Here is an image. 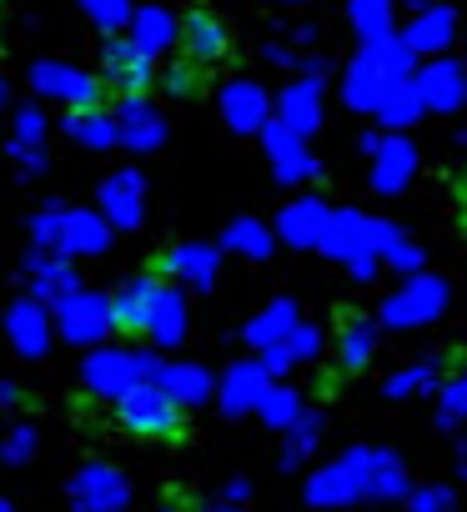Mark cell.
<instances>
[{
	"instance_id": "cell-1",
	"label": "cell",
	"mask_w": 467,
	"mask_h": 512,
	"mask_svg": "<svg viewBox=\"0 0 467 512\" xmlns=\"http://www.w3.org/2000/svg\"><path fill=\"white\" fill-rule=\"evenodd\" d=\"M121 422L141 437H176V407L156 387H131L121 397Z\"/></svg>"
},
{
	"instance_id": "cell-2",
	"label": "cell",
	"mask_w": 467,
	"mask_h": 512,
	"mask_svg": "<svg viewBox=\"0 0 467 512\" xmlns=\"http://www.w3.org/2000/svg\"><path fill=\"white\" fill-rule=\"evenodd\" d=\"M181 46H186V56L196 66H211V61L226 56V31H221V21L211 11H191L186 26H181Z\"/></svg>"
},
{
	"instance_id": "cell-3",
	"label": "cell",
	"mask_w": 467,
	"mask_h": 512,
	"mask_svg": "<svg viewBox=\"0 0 467 512\" xmlns=\"http://www.w3.org/2000/svg\"><path fill=\"white\" fill-rule=\"evenodd\" d=\"M76 497H81V512H121V507H126V487H121V477H116V472H101V467L81 477Z\"/></svg>"
},
{
	"instance_id": "cell-4",
	"label": "cell",
	"mask_w": 467,
	"mask_h": 512,
	"mask_svg": "<svg viewBox=\"0 0 467 512\" xmlns=\"http://www.w3.org/2000/svg\"><path fill=\"white\" fill-rule=\"evenodd\" d=\"M417 512H447V492H422L417 497Z\"/></svg>"
},
{
	"instance_id": "cell-5",
	"label": "cell",
	"mask_w": 467,
	"mask_h": 512,
	"mask_svg": "<svg viewBox=\"0 0 467 512\" xmlns=\"http://www.w3.org/2000/svg\"><path fill=\"white\" fill-rule=\"evenodd\" d=\"M0 512H6V507H0Z\"/></svg>"
}]
</instances>
